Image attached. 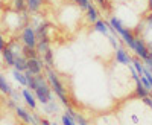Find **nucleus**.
<instances>
[{"label":"nucleus","instance_id":"nucleus-1","mask_svg":"<svg viewBox=\"0 0 152 125\" xmlns=\"http://www.w3.org/2000/svg\"><path fill=\"white\" fill-rule=\"evenodd\" d=\"M35 79H37V89L34 90L35 93V98L40 101L43 105L53 101V93H52V89H50V85L47 84V81L41 76V75H35Z\"/></svg>","mask_w":152,"mask_h":125},{"label":"nucleus","instance_id":"nucleus-2","mask_svg":"<svg viewBox=\"0 0 152 125\" xmlns=\"http://www.w3.org/2000/svg\"><path fill=\"white\" fill-rule=\"evenodd\" d=\"M47 81H49L50 89H52V90L55 92V95L61 99V102L64 104V105H69V99H67V95H66L64 85H62V82L59 81L58 75H56L52 69H50V67H47Z\"/></svg>","mask_w":152,"mask_h":125},{"label":"nucleus","instance_id":"nucleus-3","mask_svg":"<svg viewBox=\"0 0 152 125\" xmlns=\"http://www.w3.org/2000/svg\"><path fill=\"white\" fill-rule=\"evenodd\" d=\"M20 40H21L23 46L35 49V47H37V35H35L34 26H31V24H26V26L23 28V31H21Z\"/></svg>","mask_w":152,"mask_h":125},{"label":"nucleus","instance_id":"nucleus-4","mask_svg":"<svg viewBox=\"0 0 152 125\" xmlns=\"http://www.w3.org/2000/svg\"><path fill=\"white\" fill-rule=\"evenodd\" d=\"M132 51L137 54L138 58H142V60H146L151 55L149 54V49H148V46L145 43V40L143 38H137V37H135V44L132 47Z\"/></svg>","mask_w":152,"mask_h":125},{"label":"nucleus","instance_id":"nucleus-5","mask_svg":"<svg viewBox=\"0 0 152 125\" xmlns=\"http://www.w3.org/2000/svg\"><path fill=\"white\" fill-rule=\"evenodd\" d=\"M44 69V61L41 58H29L28 60V70L32 73V75H40Z\"/></svg>","mask_w":152,"mask_h":125},{"label":"nucleus","instance_id":"nucleus-6","mask_svg":"<svg viewBox=\"0 0 152 125\" xmlns=\"http://www.w3.org/2000/svg\"><path fill=\"white\" fill-rule=\"evenodd\" d=\"M15 115L21 119V121H24L26 124H29V125H38V122H37V119H35V116H32L29 111H26L23 107H15Z\"/></svg>","mask_w":152,"mask_h":125},{"label":"nucleus","instance_id":"nucleus-7","mask_svg":"<svg viewBox=\"0 0 152 125\" xmlns=\"http://www.w3.org/2000/svg\"><path fill=\"white\" fill-rule=\"evenodd\" d=\"M116 61L120 62V64H123V66H128V64H131V62H132L129 54L126 52L123 47H117L116 49Z\"/></svg>","mask_w":152,"mask_h":125},{"label":"nucleus","instance_id":"nucleus-8","mask_svg":"<svg viewBox=\"0 0 152 125\" xmlns=\"http://www.w3.org/2000/svg\"><path fill=\"white\" fill-rule=\"evenodd\" d=\"M2 61H3V64H6V66H9V67H14L15 55H14V52L11 51L9 46H6L3 51H2Z\"/></svg>","mask_w":152,"mask_h":125},{"label":"nucleus","instance_id":"nucleus-9","mask_svg":"<svg viewBox=\"0 0 152 125\" xmlns=\"http://www.w3.org/2000/svg\"><path fill=\"white\" fill-rule=\"evenodd\" d=\"M21 96H23V99H24V102H26L31 108H37V98H35V95L29 90V89H24L23 92H21Z\"/></svg>","mask_w":152,"mask_h":125},{"label":"nucleus","instance_id":"nucleus-10","mask_svg":"<svg viewBox=\"0 0 152 125\" xmlns=\"http://www.w3.org/2000/svg\"><path fill=\"white\" fill-rule=\"evenodd\" d=\"M14 69H15V70H18V72H26V70H28V58H24L23 55L15 57Z\"/></svg>","mask_w":152,"mask_h":125},{"label":"nucleus","instance_id":"nucleus-11","mask_svg":"<svg viewBox=\"0 0 152 125\" xmlns=\"http://www.w3.org/2000/svg\"><path fill=\"white\" fill-rule=\"evenodd\" d=\"M12 90H14V89H12V85L8 82V79L3 76V75L0 73V92H2V93H5L6 96H11Z\"/></svg>","mask_w":152,"mask_h":125},{"label":"nucleus","instance_id":"nucleus-12","mask_svg":"<svg viewBox=\"0 0 152 125\" xmlns=\"http://www.w3.org/2000/svg\"><path fill=\"white\" fill-rule=\"evenodd\" d=\"M49 43H50V40H49V37H46V38H43V40H40V41H37V52L38 54H46L49 49H50V46H49Z\"/></svg>","mask_w":152,"mask_h":125},{"label":"nucleus","instance_id":"nucleus-13","mask_svg":"<svg viewBox=\"0 0 152 125\" xmlns=\"http://www.w3.org/2000/svg\"><path fill=\"white\" fill-rule=\"evenodd\" d=\"M43 5V0H26V8L29 12H38Z\"/></svg>","mask_w":152,"mask_h":125},{"label":"nucleus","instance_id":"nucleus-14","mask_svg":"<svg viewBox=\"0 0 152 125\" xmlns=\"http://www.w3.org/2000/svg\"><path fill=\"white\" fill-rule=\"evenodd\" d=\"M87 20L91 21V23H96V21L99 20V12H97V9H96L93 5L87 9Z\"/></svg>","mask_w":152,"mask_h":125},{"label":"nucleus","instance_id":"nucleus-15","mask_svg":"<svg viewBox=\"0 0 152 125\" xmlns=\"http://www.w3.org/2000/svg\"><path fill=\"white\" fill-rule=\"evenodd\" d=\"M148 95H149V90H146L145 85L142 84V81L138 79V81L135 82V96H140V98L143 99V98H146Z\"/></svg>","mask_w":152,"mask_h":125},{"label":"nucleus","instance_id":"nucleus-16","mask_svg":"<svg viewBox=\"0 0 152 125\" xmlns=\"http://www.w3.org/2000/svg\"><path fill=\"white\" fill-rule=\"evenodd\" d=\"M12 76H14L15 81H18L23 87H28V81H26V76H24V72H18V70H12Z\"/></svg>","mask_w":152,"mask_h":125},{"label":"nucleus","instance_id":"nucleus-17","mask_svg":"<svg viewBox=\"0 0 152 125\" xmlns=\"http://www.w3.org/2000/svg\"><path fill=\"white\" fill-rule=\"evenodd\" d=\"M94 24V31L96 32H100V34H107L108 32V23H105L104 20H97L96 23H93Z\"/></svg>","mask_w":152,"mask_h":125},{"label":"nucleus","instance_id":"nucleus-18","mask_svg":"<svg viewBox=\"0 0 152 125\" xmlns=\"http://www.w3.org/2000/svg\"><path fill=\"white\" fill-rule=\"evenodd\" d=\"M12 2V8H14V11L17 12H23V11H26V0H11Z\"/></svg>","mask_w":152,"mask_h":125},{"label":"nucleus","instance_id":"nucleus-19","mask_svg":"<svg viewBox=\"0 0 152 125\" xmlns=\"http://www.w3.org/2000/svg\"><path fill=\"white\" fill-rule=\"evenodd\" d=\"M43 61L47 64V67H52L55 64V60H53V51L52 49H49L46 54H43Z\"/></svg>","mask_w":152,"mask_h":125},{"label":"nucleus","instance_id":"nucleus-20","mask_svg":"<svg viewBox=\"0 0 152 125\" xmlns=\"http://www.w3.org/2000/svg\"><path fill=\"white\" fill-rule=\"evenodd\" d=\"M132 67H134V69L137 70V73L142 76L143 72H145V64L140 61V58H135V60H132Z\"/></svg>","mask_w":152,"mask_h":125},{"label":"nucleus","instance_id":"nucleus-21","mask_svg":"<svg viewBox=\"0 0 152 125\" xmlns=\"http://www.w3.org/2000/svg\"><path fill=\"white\" fill-rule=\"evenodd\" d=\"M37 49H32V47H26V46H23V57L24 58H35L37 57Z\"/></svg>","mask_w":152,"mask_h":125},{"label":"nucleus","instance_id":"nucleus-22","mask_svg":"<svg viewBox=\"0 0 152 125\" xmlns=\"http://www.w3.org/2000/svg\"><path fill=\"white\" fill-rule=\"evenodd\" d=\"M43 108H44V111L46 113H56V110H58V105L55 104V101H50V102H47V104H44L43 105Z\"/></svg>","mask_w":152,"mask_h":125},{"label":"nucleus","instance_id":"nucleus-23","mask_svg":"<svg viewBox=\"0 0 152 125\" xmlns=\"http://www.w3.org/2000/svg\"><path fill=\"white\" fill-rule=\"evenodd\" d=\"M73 2L78 5L81 9H85V11L91 6V0H73Z\"/></svg>","mask_w":152,"mask_h":125},{"label":"nucleus","instance_id":"nucleus-24","mask_svg":"<svg viewBox=\"0 0 152 125\" xmlns=\"http://www.w3.org/2000/svg\"><path fill=\"white\" fill-rule=\"evenodd\" d=\"M61 121H62V125H76V124H75V119H73L70 115H67V113L62 116Z\"/></svg>","mask_w":152,"mask_h":125},{"label":"nucleus","instance_id":"nucleus-25","mask_svg":"<svg viewBox=\"0 0 152 125\" xmlns=\"http://www.w3.org/2000/svg\"><path fill=\"white\" fill-rule=\"evenodd\" d=\"M73 119H75V122H78V125H88V122H87L81 115H78V113L75 115V118H73Z\"/></svg>","mask_w":152,"mask_h":125},{"label":"nucleus","instance_id":"nucleus-26","mask_svg":"<svg viewBox=\"0 0 152 125\" xmlns=\"http://www.w3.org/2000/svg\"><path fill=\"white\" fill-rule=\"evenodd\" d=\"M142 76H145V78L148 79V82L152 85V72H151L149 69H146V67H145V72H143V75H142Z\"/></svg>","mask_w":152,"mask_h":125},{"label":"nucleus","instance_id":"nucleus-27","mask_svg":"<svg viewBox=\"0 0 152 125\" xmlns=\"http://www.w3.org/2000/svg\"><path fill=\"white\" fill-rule=\"evenodd\" d=\"M143 64H145L146 69H149V70L152 72V55H149L146 60H143Z\"/></svg>","mask_w":152,"mask_h":125},{"label":"nucleus","instance_id":"nucleus-28","mask_svg":"<svg viewBox=\"0 0 152 125\" xmlns=\"http://www.w3.org/2000/svg\"><path fill=\"white\" fill-rule=\"evenodd\" d=\"M140 81H142V84L145 85V89H146V90H149V92L152 90V85H151V84L148 82V79H146L145 76H140Z\"/></svg>","mask_w":152,"mask_h":125},{"label":"nucleus","instance_id":"nucleus-29","mask_svg":"<svg viewBox=\"0 0 152 125\" xmlns=\"http://www.w3.org/2000/svg\"><path fill=\"white\" fill-rule=\"evenodd\" d=\"M11 98H12V99H14V101L17 102L18 99H20V98H23V96H21V93H18L17 90H12V93H11Z\"/></svg>","mask_w":152,"mask_h":125},{"label":"nucleus","instance_id":"nucleus-30","mask_svg":"<svg viewBox=\"0 0 152 125\" xmlns=\"http://www.w3.org/2000/svg\"><path fill=\"white\" fill-rule=\"evenodd\" d=\"M108 40H110V43L113 44V47H116V49H117V40H116V37H114V35H110V37H108Z\"/></svg>","mask_w":152,"mask_h":125},{"label":"nucleus","instance_id":"nucleus-31","mask_svg":"<svg viewBox=\"0 0 152 125\" xmlns=\"http://www.w3.org/2000/svg\"><path fill=\"white\" fill-rule=\"evenodd\" d=\"M5 47H6V41H5V38H3V35L0 34V52H2Z\"/></svg>","mask_w":152,"mask_h":125},{"label":"nucleus","instance_id":"nucleus-32","mask_svg":"<svg viewBox=\"0 0 152 125\" xmlns=\"http://www.w3.org/2000/svg\"><path fill=\"white\" fill-rule=\"evenodd\" d=\"M94 2H96L99 6H102V8H105V6L108 5V2H107V0H94Z\"/></svg>","mask_w":152,"mask_h":125},{"label":"nucleus","instance_id":"nucleus-33","mask_svg":"<svg viewBox=\"0 0 152 125\" xmlns=\"http://www.w3.org/2000/svg\"><path fill=\"white\" fill-rule=\"evenodd\" d=\"M8 107H9V108H14V110H15L17 104H15V101H14V99H9V101H8Z\"/></svg>","mask_w":152,"mask_h":125},{"label":"nucleus","instance_id":"nucleus-34","mask_svg":"<svg viewBox=\"0 0 152 125\" xmlns=\"http://www.w3.org/2000/svg\"><path fill=\"white\" fill-rule=\"evenodd\" d=\"M146 20H148V28H151V29H152V14H151V15H148V18H146Z\"/></svg>","mask_w":152,"mask_h":125},{"label":"nucleus","instance_id":"nucleus-35","mask_svg":"<svg viewBox=\"0 0 152 125\" xmlns=\"http://www.w3.org/2000/svg\"><path fill=\"white\" fill-rule=\"evenodd\" d=\"M40 124H43V125H52V124H50L49 121H46V119H43V121H41Z\"/></svg>","mask_w":152,"mask_h":125},{"label":"nucleus","instance_id":"nucleus-36","mask_svg":"<svg viewBox=\"0 0 152 125\" xmlns=\"http://www.w3.org/2000/svg\"><path fill=\"white\" fill-rule=\"evenodd\" d=\"M148 49H149V54H151V55H152V41H151V43H149V46H148Z\"/></svg>","mask_w":152,"mask_h":125},{"label":"nucleus","instance_id":"nucleus-37","mask_svg":"<svg viewBox=\"0 0 152 125\" xmlns=\"http://www.w3.org/2000/svg\"><path fill=\"white\" fill-rule=\"evenodd\" d=\"M151 5H152V0H149V6H151Z\"/></svg>","mask_w":152,"mask_h":125},{"label":"nucleus","instance_id":"nucleus-38","mask_svg":"<svg viewBox=\"0 0 152 125\" xmlns=\"http://www.w3.org/2000/svg\"><path fill=\"white\" fill-rule=\"evenodd\" d=\"M151 98H152V90H151Z\"/></svg>","mask_w":152,"mask_h":125},{"label":"nucleus","instance_id":"nucleus-39","mask_svg":"<svg viewBox=\"0 0 152 125\" xmlns=\"http://www.w3.org/2000/svg\"><path fill=\"white\" fill-rule=\"evenodd\" d=\"M52 125H56V124H52Z\"/></svg>","mask_w":152,"mask_h":125},{"label":"nucleus","instance_id":"nucleus-40","mask_svg":"<svg viewBox=\"0 0 152 125\" xmlns=\"http://www.w3.org/2000/svg\"><path fill=\"white\" fill-rule=\"evenodd\" d=\"M151 8H152V5H151Z\"/></svg>","mask_w":152,"mask_h":125}]
</instances>
